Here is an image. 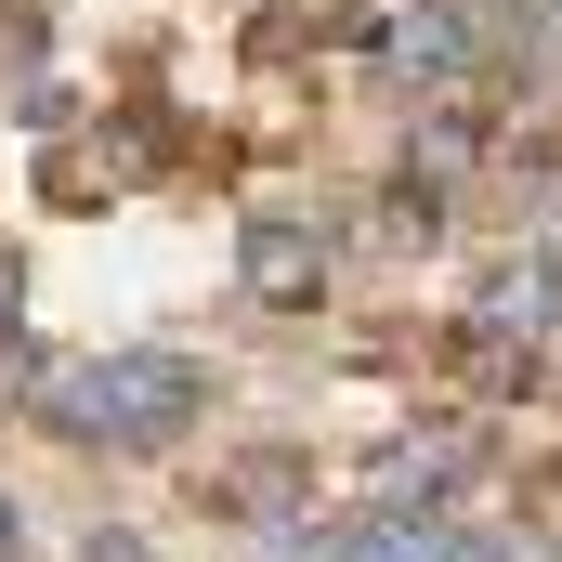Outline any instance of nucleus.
I'll return each instance as SVG.
<instances>
[{
  "mask_svg": "<svg viewBox=\"0 0 562 562\" xmlns=\"http://www.w3.org/2000/svg\"><path fill=\"white\" fill-rule=\"evenodd\" d=\"M0 562H26V510L13 497H0Z\"/></svg>",
  "mask_w": 562,
  "mask_h": 562,
  "instance_id": "0eeeda50",
  "label": "nucleus"
},
{
  "mask_svg": "<svg viewBox=\"0 0 562 562\" xmlns=\"http://www.w3.org/2000/svg\"><path fill=\"white\" fill-rule=\"evenodd\" d=\"M236 276H249V301H314L327 288V223L314 210H249L236 223Z\"/></svg>",
  "mask_w": 562,
  "mask_h": 562,
  "instance_id": "f03ea898",
  "label": "nucleus"
},
{
  "mask_svg": "<svg viewBox=\"0 0 562 562\" xmlns=\"http://www.w3.org/2000/svg\"><path fill=\"white\" fill-rule=\"evenodd\" d=\"M79 562H144V537H92V550H79Z\"/></svg>",
  "mask_w": 562,
  "mask_h": 562,
  "instance_id": "6e6552de",
  "label": "nucleus"
},
{
  "mask_svg": "<svg viewBox=\"0 0 562 562\" xmlns=\"http://www.w3.org/2000/svg\"><path fill=\"white\" fill-rule=\"evenodd\" d=\"M380 53H393L406 79H458V66H471V26H458L445 0H406V13L380 26Z\"/></svg>",
  "mask_w": 562,
  "mask_h": 562,
  "instance_id": "20e7f679",
  "label": "nucleus"
},
{
  "mask_svg": "<svg viewBox=\"0 0 562 562\" xmlns=\"http://www.w3.org/2000/svg\"><path fill=\"white\" fill-rule=\"evenodd\" d=\"M40 406H53L66 445H132V458H157V445H183V431L210 419V367L132 340V353H79V367H53Z\"/></svg>",
  "mask_w": 562,
  "mask_h": 562,
  "instance_id": "f257e3e1",
  "label": "nucleus"
},
{
  "mask_svg": "<svg viewBox=\"0 0 562 562\" xmlns=\"http://www.w3.org/2000/svg\"><path fill=\"white\" fill-rule=\"evenodd\" d=\"M327 562H497V550H471V537H458V524H431V510H380V524L327 537Z\"/></svg>",
  "mask_w": 562,
  "mask_h": 562,
  "instance_id": "7ed1b4c3",
  "label": "nucleus"
},
{
  "mask_svg": "<svg viewBox=\"0 0 562 562\" xmlns=\"http://www.w3.org/2000/svg\"><path fill=\"white\" fill-rule=\"evenodd\" d=\"M13 301H26V262L0 249V340H13Z\"/></svg>",
  "mask_w": 562,
  "mask_h": 562,
  "instance_id": "423d86ee",
  "label": "nucleus"
},
{
  "mask_svg": "<svg viewBox=\"0 0 562 562\" xmlns=\"http://www.w3.org/2000/svg\"><path fill=\"white\" fill-rule=\"evenodd\" d=\"M471 458H484V431H393V445H380V484H393V497H406V484H458V471H471Z\"/></svg>",
  "mask_w": 562,
  "mask_h": 562,
  "instance_id": "39448f33",
  "label": "nucleus"
}]
</instances>
